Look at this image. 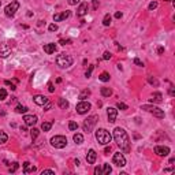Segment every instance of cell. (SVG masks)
Masks as SVG:
<instances>
[{
	"label": "cell",
	"mask_w": 175,
	"mask_h": 175,
	"mask_svg": "<svg viewBox=\"0 0 175 175\" xmlns=\"http://www.w3.org/2000/svg\"><path fill=\"white\" fill-rule=\"evenodd\" d=\"M111 56H112V55H111V53L107 51V52H104V55H103V59H104V60H110V59H111Z\"/></svg>",
	"instance_id": "f35d334b"
},
{
	"label": "cell",
	"mask_w": 175,
	"mask_h": 175,
	"mask_svg": "<svg viewBox=\"0 0 175 175\" xmlns=\"http://www.w3.org/2000/svg\"><path fill=\"white\" fill-rule=\"evenodd\" d=\"M23 120H25V123L27 126H34L37 123V116L36 115H25Z\"/></svg>",
	"instance_id": "9a60e30c"
},
{
	"label": "cell",
	"mask_w": 175,
	"mask_h": 175,
	"mask_svg": "<svg viewBox=\"0 0 175 175\" xmlns=\"http://www.w3.org/2000/svg\"><path fill=\"white\" fill-rule=\"evenodd\" d=\"M122 15H123V14L120 13V11H118V13H115V18H116V19H119V18H122Z\"/></svg>",
	"instance_id": "816d5d0a"
},
{
	"label": "cell",
	"mask_w": 175,
	"mask_h": 175,
	"mask_svg": "<svg viewBox=\"0 0 175 175\" xmlns=\"http://www.w3.org/2000/svg\"><path fill=\"white\" fill-rule=\"evenodd\" d=\"M0 6H1V0H0Z\"/></svg>",
	"instance_id": "11a10c76"
},
{
	"label": "cell",
	"mask_w": 175,
	"mask_h": 175,
	"mask_svg": "<svg viewBox=\"0 0 175 175\" xmlns=\"http://www.w3.org/2000/svg\"><path fill=\"white\" fill-rule=\"evenodd\" d=\"M6 97H7V90L1 88V89H0V100H4Z\"/></svg>",
	"instance_id": "e575fe53"
},
{
	"label": "cell",
	"mask_w": 175,
	"mask_h": 175,
	"mask_svg": "<svg viewBox=\"0 0 175 175\" xmlns=\"http://www.w3.org/2000/svg\"><path fill=\"white\" fill-rule=\"evenodd\" d=\"M141 110H144V111H146V112L152 114L153 116H156V118H159V119L164 118V111L160 110L159 107L150 106V104H144V106H141Z\"/></svg>",
	"instance_id": "277c9868"
},
{
	"label": "cell",
	"mask_w": 175,
	"mask_h": 175,
	"mask_svg": "<svg viewBox=\"0 0 175 175\" xmlns=\"http://www.w3.org/2000/svg\"><path fill=\"white\" fill-rule=\"evenodd\" d=\"M57 29H59V27H57L56 23H51V25L48 26V30H49V31H56Z\"/></svg>",
	"instance_id": "8d00e7d4"
},
{
	"label": "cell",
	"mask_w": 175,
	"mask_h": 175,
	"mask_svg": "<svg viewBox=\"0 0 175 175\" xmlns=\"http://www.w3.org/2000/svg\"><path fill=\"white\" fill-rule=\"evenodd\" d=\"M51 127H52V122H44L43 125H41V129H43V131H49Z\"/></svg>",
	"instance_id": "f1b7e54d"
},
{
	"label": "cell",
	"mask_w": 175,
	"mask_h": 175,
	"mask_svg": "<svg viewBox=\"0 0 175 175\" xmlns=\"http://www.w3.org/2000/svg\"><path fill=\"white\" fill-rule=\"evenodd\" d=\"M99 0H93V3H92V6H93V10H97L99 8Z\"/></svg>",
	"instance_id": "7bdbcfd3"
},
{
	"label": "cell",
	"mask_w": 175,
	"mask_h": 175,
	"mask_svg": "<svg viewBox=\"0 0 175 175\" xmlns=\"http://www.w3.org/2000/svg\"><path fill=\"white\" fill-rule=\"evenodd\" d=\"M69 129L71 131L77 130V129H78V123H77V122H70V123H69Z\"/></svg>",
	"instance_id": "d6a6232c"
},
{
	"label": "cell",
	"mask_w": 175,
	"mask_h": 175,
	"mask_svg": "<svg viewBox=\"0 0 175 175\" xmlns=\"http://www.w3.org/2000/svg\"><path fill=\"white\" fill-rule=\"evenodd\" d=\"M73 62H74V59L70 55H67V53H60V55L56 56V64L60 69H69L70 66L73 64Z\"/></svg>",
	"instance_id": "3957f363"
},
{
	"label": "cell",
	"mask_w": 175,
	"mask_h": 175,
	"mask_svg": "<svg viewBox=\"0 0 175 175\" xmlns=\"http://www.w3.org/2000/svg\"><path fill=\"white\" fill-rule=\"evenodd\" d=\"M96 159H97V153H96V150H94V149H89V152H88V155H86L88 164H94Z\"/></svg>",
	"instance_id": "4fadbf2b"
},
{
	"label": "cell",
	"mask_w": 175,
	"mask_h": 175,
	"mask_svg": "<svg viewBox=\"0 0 175 175\" xmlns=\"http://www.w3.org/2000/svg\"><path fill=\"white\" fill-rule=\"evenodd\" d=\"M155 153H156L157 156H160V157L168 156L170 148L168 146H163V145H157V146H155Z\"/></svg>",
	"instance_id": "30bf717a"
},
{
	"label": "cell",
	"mask_w": 175,
	"mask_h": 175,
	"mask_svg": "<svg viewBox=\"0 0 175 175\" xmlns=\"http://www.w3.org/2000/svg\"><path fill=\"white\" fill-rule=\"evenodd\" d=\"M51 145L56 149H63L67 145V138L64 136H55V137L51 138Z\"/></svg>",
	"instance_id": "5b68a950"
},
{
	"label": "cell",
	"mask_w": 175,
	"mask_h": 175,
	"mask_svg": "<svg viewBox=\"0 0 175 175\" xmlns=\"http://www.w3.org/2000/svg\"><path fill=\"white\" fill-rule=\"evenodd\" d=\"M19 8V1H17V0H13L10 4H7L6 8H4V14H6V17H8V18H13L14 15H15V13L18 11Z\"/></svg>",
	"instance_id": "52a82bcc"
},
{
	"label": "cell",
	"mask_w": 175,
	"mask_h": 175,
	"mask_svg": "<svg viewBox=\"0 0 175 175\" xmlns=\"http://www.w3.org/2000/svg\"><path fill=\"white\" fill-rule=\"evenodd\" d=\"M94 69V66H89V69L86 70V73H85V77L86 78H90V75H92V71H93Z\"/></svg>",
	"instance_id": "d590c367"
},
{
	"label": "cell",
	"mask_w": 175,
	"mask_h": 175,
	"mask_svg": "<svg viewBox=\"0 0 175 175\" xmlns=\"http://www.w3.org/2000/svg\"><path fill=\"white\" fill-rule=\"evenodd\" d=\"M168 93H170V96H175V90H174V88H170Z\"/></svg>",
	"instance_id": "f5cc1de1"
},
{
	"label": "cell",
	"mask_w": 175,
	"mask_h": 175,
	"mask_svg": "<svg viewBox=\"0 0 175 175\" xmlns=\"http://www.w3.org/2000/svg\"><path fill=\"white\" fill-rule=\"evenodd\" d=\"M55 51H56V44L49 43V44H45V45H44V52L48 53V55L55 53Z\"/></svg>",
	"instance_id": "2e32d148"
},
{
	"label": "cell",
	"mask_w": 175,
	"mask_h": 175,
	"mask_svg": "<svg viewBox=\"0 0 175 175\" xmlns=\"http://www.w3.org/2000/svg\"><path fill=\"white\" fill-rule=\"evenodd\" d=\"M73 140H74L75 141V144H82V142H83V136H82V134H79V133H75L74 134V137H73Z\"/></svg>",
	"instance_id": "7402d4cb"
},
{
	"label": "cell",
	"mask_w": 175,
	"mask_h": 175,
	"mask_svg": "<svg viewBox=\"0 0 175 175\" xmlns=\"http://www.w3.org/2000/svg\"><path fill=\"white\" fill-rule=\"evenodd\" d=\"M164 1H170V0H164Z\"/></svg>",
	"instance_id": "9f6ffc18"
},
{
	"label": "cell",
	"mask_w": 175,
	"mask_h": 175,
	"mask_svg": "<svg viewBox=\"0 0 175 175\" xmlns=\"http://www.w3.org/2000/svg\"><path fill=\"white\" fill-rule=\"evenodd\" d=\"M33 101L37 104V106H44L45 103H48V99L45 97V96H41V94H37V96H34L33 97Z\"/></svg>",
	"instance_id": "ac0fdd59"
},
{
	"label": "cell",
	"mask_w": 175,
	"mask_h": 175,
	"mask_svg": "<svg viewBox=\"0 0 175 175\" xmlns=\"http://www.w3.org/2000/svg\"><path fill=\"white\" fill-rule=\"evenodd\" d=\"M112 162H114V164H115V166H118V167H125V166H126V159H125V156H123L120 152L114 155Z\"/></svg>",
	"instance_id": "9c48e42d"
},
{
	"label": "cell",
	"mask_w": 175,
	"mask_h": 175,
	"mask_svg": "<svg viewBox=\"0 0 175 175\" xmlns=\"http://www.w3.org/2000/svg\"><path fill=\"white\" fill-rule=\"evenodd\" d=\"M4 83H6L7 86H11V89H13V90H15V89H17V88H15V85H14V83H11V81H4Z\"/></svg>",
	"instance_id": "b9f144b4"
},
{
	"label": "cell",
	"mask_w": 175,
	"mask_h": 175,
	"mask_svg": "<svg viewBox=\"0 0 175 175\" xmlns=\"http://www.w3.org/2000/svg\"><path fill=\"white\" fill-rule=\"evenodd\" d=\"M44 174H55V171H53V170H44V171H43V175Z\"/></svg>",
	"instance_id": "681fc988"
},
{
	"label": "cell",
	"mask_w": 175,
	"mask_h": 175,
	"mask_svg": "<svg viewBox=\"0 0 175 175\" xmlns=\"http://www.w3.org/2000/svg\"><path fill=\"white\" fill-rule=\"evenodd\" d=\"M101 96H103V97H110V96H111V94H112V89H111V88H101Z\"/></svg>",
	"instance_id": "ffe728a7"
},
{
	"label": "cell",
	"mask_w": 175,
	"mask_h": 175,
	"mask_svg": "<svg viewBox=\"0 0 175 175\" xmlns=\"http://www.w3.org/2000/svg\"><path fill=\"white\" fill-rule=\"evenodd\" d=\"M67 3H69L70 6H75L77 3H79V0H67Z\"/></svg>",
	"instance_id": "c3c4849f"
},
{
	"label": "cell",
	"mask_w": 175,
	"mask_h": 175,
	"mask_svg": "<svg viewBox=\"0 0 175 175\" xmlns=\"http://www.w3.org/2000/svg\"><path fill=\"white\" fill-rule=\"evenodd\" d=\"M96 140L101 145H108L111 142V140H112V136L106 129H99V130H96Z\"/></svg>",
	"instance_id": "7a4b0ae2"
},
{
	"label": "cell",
	"mask_w": 175,
	"mask_h": 175,
	"mask_svg": "<svg viewBox=\"0 0 175 175\" xmlns=\"http://www.w3.org/2000/svg\"><path fill=\"white\" fill-rule=\"evenodd\" d=\"M88 8H89V6H88L86 1L81 3V4H79V7H78V10H77V15H78V17H83V15H86Z\"/></svg>",
	"instance_id": "5bb4252c"
},
{
	"label": "cell",
	"mask_w": 175,
	"mask_h": 175,
	"mask_svg": "<svg viewBox=\"0 0 175 175\" xmlns=\"http://www.w3.org/2000/svg\"><path fill=\"white\" fill-rule=\"evenodd\" d=\"M97 119H99L97 115H92V116H89L88 119H85V120H83V125H82L83 131L90 133V131L93 130V127L96 126V123H97Z\"/></svg>",
	"instance_id": "8992f818"
},
{
	"label": "cell",
	"mask_w": 175,
	"mask_h": 175,
	"mask_svg": "<svg viewBox=\"0 0 175 175\" xmlns=\"http://www.w3.org/2000/svg\"><path fill=\"white\" fill-rule=\"evenodd\" d=\"M70 11H63V13L60 14H55L53 15V19H55V22H60V21H63V19H67L70 17Z\"/></svg>",
	"instance_id": "e0dca14e"
},
{
	"label": "cell",
	"mask_w": 175,
	"mask_h": 175,
	"mask_svg": "<svg viewBox=\"0 0 175 175\" xmlns=\"http://www.w3.org/2000/svg\"><path fill=\"white\" fill-rule=\"evenodd\" d=\"M89 96H90V90H89V89H85V90H82L81 93H79L78 99H79V100H85V99L89 97Z\"/></svg>",
	"instance_id": "cb8c5ba5"
},
{
	"label": "cell",
	"mask_w": 175,
	"mask_h": 175,
	"mask_svg": "<svg viewBox=\"0 0 175 175\" xmlns=\"http://www.w3.org/2000/svg\"><path fill=\"white\" fill-rule=\"evenodd\" d=\"M18 167H19V163H13V166H10V172H15V171H17V170H18Z\"/></svg>",
	"instance_id": "1f68e13d"
},
{
	"label": "cell",
	"mask_w": 175,
	"mask_h": 175,
	"mask_svg": "<svg viewBox=\"0 0 175 175\" xmlns=\"http://www.w3.org/2000/svg\"><path fill=\"white\" fill-rule=\"evenodd\" d=\"M148 82H149L150 85H155V86L159 85V81H157L156 78H152V77H148Z\"/></svg>",
	"instance_id": "836d02e7"
},
{
	"label": "cell",
	"mask_w": 175,
	"mask_h": 175,
	"mask_svg": "<svg viewBox=\"0 0 175 175\" xmlns=\"http://www.w3.org/2000/svg\"><path fill=\"white\" fill-rule=\"evenodd\" d=\"M11 53V47H8L7 44H0V56L7 57Z\"/></svg>",
	"instance_id": "7c38bea8"
},
{
	"label": "cell",
	"mask_w": 175,
	"mask_h": 175,
	"mask_svg": "<svg viewBox=\"0 0 175 175\" xmlns=\"http://www.w3.org/2000/svg\"><path fill=\"white\" fill-rule=\"evenodd\" d=\"M36 171V167L34 166H31L29 162H25L23 163V172L25 174H29V172H34Z\"/></svg>",
	"instance_id": "d6986e66"
},
{
	"label": "cell",
	"mask_w": 175,
	"mask_h": 175,
	"mask_svg": "<svg viewBox=\"0 0 175 175\" xmlns=\"http://www.w3.org/2000/svg\"><path fill=\"white\" fill-rule=\"evenodd\" d=\"M114 140L118 144V146L120 148V150H123V153H129L131 150V142L130 138L127 136V133L125 131V129L122 127H116L114 130Z\"/></svg>",
	"instance_id": "6da1fadb"
},
{
	"label": "cell",
	"mask_w": 175,
	"mask_h": 175,
	"mask_svg": "<svg viewBox=\"0 0 175 175\" xmlns=\"http://www.w3.org/2000/svg\"><path fill=\"white\" fill-rule=\"evenodd\" d=\"M163 52H164V47H159V48H157V53H159V55H162Z\"/></svg>",
	"instance_id": "f907efd6"
},
{
	"label": "cell",
	"mask_w": 175,
	"mask_h": 175,
	"mask_svg": "<svg viewBox=\"0 0 175 175\" xmlns=\"http://www.w3.org/2000/svg\"><path fill=\"white\" fill-rule=\"evenodd\" d=\"M104 152H106V155H108V153L111 152V146H107L106 149H104Z\"/></svg>",
	"instance_id": "db71d44e"
},
{
	"label": "cell",
	"mask_w": 175,
	"mask_h": 175,
	"mask_svg": "<svg viewBox=\"0 0 175 175\" xmlns=\"http://www.w3.org/2000/svg\"><path fill=\"white\" fill-rule=\"evenodd\" d=\"M43 107H44V110H45V111H48V110H51V108H52V104H51V103H45Z\"/></svg>",
	"instance_id": "ee69618b"
},
{
	"label": "cell",
	"mask_w": 175,
	"mask_h": 175,
	"mask_svg": "<svg viewBox=\"0 0 175 175\" xmlns=\"http://www.w3.org/2000/svg\"><path fill=\"white\" fill-rule=\"evenodd\" d=\"M90 108H92L90 103H88V101H83V100H81V103H78V104H77V107H75L77 112L81 114V115L89 112V111H90Z\"/></svg>",
	"instance_id": "ba28073f"
},
{
	"label": "cell",
	"mask_w": 175,
	"mask_h": 175,
	"mask_svg": "<svg viewBox=\"0 0 175 175\" xmlns=\"http://www.w3.org/2000/svg\"><path fill=\"white\" fill-rule=\"evenodd\" d=\"M116 116H118L116 108H112V107L107 108V118H108V122H110V123H114V122L116 120Z\"/></svg>",
	"instance_id": "8fae6325"
},
{
	"label": "cell",
	"mask_w": 175,
	"mask_h": 175,
	"mask_svg": "<svg viewBox=\"0 0 175 175\" xmlns=\"http://www.w3.org/2000/svg\"><path fill=\"white\" fill-rule=\"evenodd\" d=\"M26 111H27V107H25V106H17L15 107V112L17 114H25Z\"/></svg>",
	"instance_id": "4316f807"
},
{
	"label": "cell",
	"mask_w": 175,
	"mask_h": 175,
	"mask_svg": "<svg viewBox=\"0 0 175 175\" xmlns=\"http://www.w3.org/2000/svg\"><path fill=\"white\" fill-rule=\"evenodd\" d=\"M152 101H157V103H160V101H162V93H159V92L153 93V99H152Z\"/></svg>",
	"instance_id": "f546056e"
},
{
	"label": "cell",
	"mask_w": 175,
	"mask_h": 175,
	"mask_svg": "<svg viewBox=\"0 0 175 175\" xmlns=\"http://www.w3.org/2000/svg\"><path fill=\"white\" fill-rule=\"evenodd\" d=\"M7 140H8V136L3 130H0V144H6Z\"/></svg>",
	"instance_id": "83f0119b"
},
{
	"label": "cell",
	"mask_w": 175,
	"mask_h": 175,
	"mask_svg": "<svg viewBox=\"0 0 175 175\" xmlns=\"http://www.w3.org/2000/svg\"><path fill=\"white\" fill-rule=\"evenodd\" d=\"M48 90H49L51 93H53V92H55V88H53V83H48Z\"/></svg>",
	"instance_id": "bcb514c9"
},
{
	"label": "cell",
	"mask_w": 175,
	"mask_h": 175,
	"mask_svg": "<svg viewBox=\"0 0 175 175\" xmlns=\"http://www.w3.org/2000/svg\"><path fill=\"white\" fill-rule=\"evenodd\" d=\"M110 78H111V77H110V74H108V73H106V71H104V73H101V74L99 75V79H100L101 82H108V81H110Z\"/></svg>",
	"instance_id": "484cf974"
},
{
	"label": "cell",
	"mask_w": 175,
	"mask_h": 175,
	"mask_svg": "<svg viewBox=\"0 0 175 175\" xmlns=\"http://www.w3.org/2000/svg\"><path fill=\"white\" fill-rule=\"evenodd\" d=\"M70 43H71V40H69V38H67V40L62 38V40L59 41V44H62V45H66V44H70Z\"/></svg>",
	"instance_id": "60d3db41"
},
{
	"label": "cell",
	"mask_w": 175,
	"mask_h": 175,
	"mask_svg": "<svg viewBox=\"0 0 175 175\" xmlns=\"http://www.w3.org/2000/svg\"><path fill=\"white\" fill-rule=\"evenodd\" d=\"M156 7H157V3H156V1H152V3H149V6H148V8H149L150 11H152V10H155Z\"/></svg>",
	"instance_id": "ab89813d"
},
{
	"label": "cell",
	"mask_w": 175,
	"mask_h": 175,
	"mask_svg": "<svg viewBox=\"0 0 175 175\" xmlns=\"http://www.w3.org/2000/svg\"><path fill=\"white\" fill-rule=\"evenodd\" d=\"M116 107H118L119 110H122V111H125V110H127V106H126L125 103H120V101H119L118 104H116Z\"/></svg>",
	"instance_id": "74e56055"
},
{
	"label": "cell",
	"mask_w": 175,
	"mask_h": 175,
	"mask_svg": "<svg viewBox=\"0 0 175 175\" xmlns=\"http://www.w3.org/2000/svg\"><path fill=\"white\" fill-rule=\"evenodd\" d=\"M57 104H59V107H60V108H62V110H67V108H69V106H70V103L67 100H66V99H59V101H57Z\"/></svg>",
	"instance_id": "44dd1931"
},
{
	"label": "cell",
	"mask_w": 175,
	"mask_h": 175,
	"mask_svg": "<svg viewBox=\"0 0 175 175\" xmlns=\"http://www.w3.org/2000/svg\"><path fill=\"white\" fill-rule=\"evenodd\" d=\"M38 133H40V131H38L37 129H34V127H33V129H31V130H30L31 140H36V138H37V136H38Z\"/></svg>",
	"instance_id": "4dcf8cb0"
},
{
	"label": "cell",
	"mask_w": 175,
	"mask_h": 175,
	"mask_svg": "<svg viewBox=\"0 0 175 175\" xmlns=\"http://www.w3.org/2000/svg\"><path fill=\"white\" fill-rule=\"evenodd\" d=\"M101 171H103V175H108L112 172V168H111V166H110L108 163H106V164L103 166V170H101Z\"/></svg>",
	"instance_id": "d4e9b609"
},
{
	"label": "cell",
	"mask_w": 175,
	"mask_h": 175,
	"mask_svg": "<svg viewBox=\"0 0 175 175\" xmlns=\"http://www.w3.org/2000/svg\"><path fill=\"white\" fill-rule=\"evenodd\" d=\"M111 21H112V17H111L110 14H106V15H104V18H103V25L110 26L111 25Z\"/></svg>",
	"instance_id": "603a6c76"
},
{
	"label": "cell",
	"mask_w": 175,
	"mask_h": 175,
	"mask_svg": "<svg viewBox=\"0 0 175 175\" xmlns=\"http://www.w3.org/2000/svg\"><path fill=\"white\" fill-rule=\"evenodd\" d=\"M134 63H136V64H137V66H141V67H142V66H144V63L141 62V60H140V59H138V57H136V59H134Z\"/></svg>",
	"instance_id": "7dc6e473"
},
{
	"label": "cell",
	"mask_w": 175,
	"mask_h": 175,
	"mask_svg": "<svg viewBox=\"0 0 175 175\" xmlns=\"http://www.w3.org/2000/svg\"><path fill=\"white\" fill-rule=\"evenodd\" d=\"M94 174L96 175H103V171H101L100 167H96V168H94Z\"/></svg>",
	"instance_id": "f6af8a7d"
}]
</instances>
